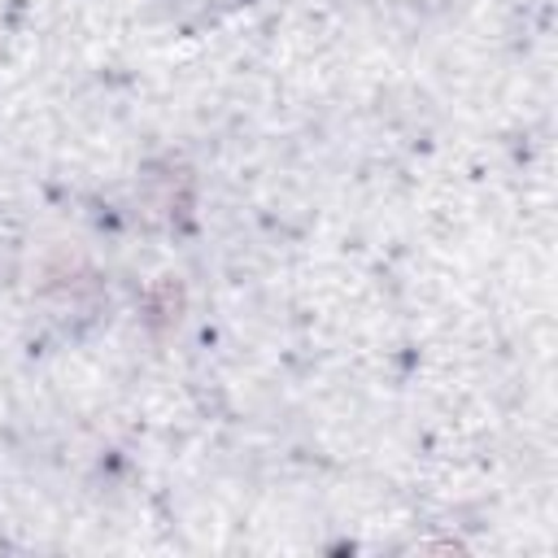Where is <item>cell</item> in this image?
<instances>
[{
	"instance_id": "obj_1",
	"label": "cell",
	"mask_w": 558,
	"mask_h": 558,
	"mask_svg": "<svg viewBox=\"0 0 558 558\" xmlns=\"http://www.w3.org/2000/svg\"><path fill=\"white\" fill-rule=\"evenodd\" d=\"M179 314H183V288L174 279H157L148 288V323H153V331H170L179 323Z\"/></svg>"
}]
</instances>
